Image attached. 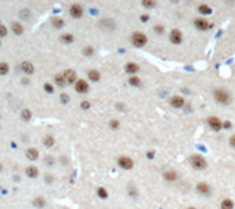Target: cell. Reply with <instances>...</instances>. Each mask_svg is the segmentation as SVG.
<instances>
[{"label": "cell", "instance_id": "obj_26", "mask_svg": "<svg viewBox=\"0 0 235 209\" xmlns=\"http://www.w3.org/2000/svg\"><path fill=\"white\" fill-rule=\"evenodd\" d=\"M141 5H143V7H146V9H153V7H156L157 3L153 2V0H143Z\"/></svg>", "mask_w": 235, "mask_h": 209}, {"label": "cell", "instance_id": "obj_40", "mask_svg": "<svg viewBox=\"0 0 235 209\" xmlns=\"http://www.w3.org/2000/svg\"><path fill=\"white\" fill-rule=\"evenodd\" d=\"M81 107H82V109H88V107H90V102L84 100V102L81 103Z\"/></svg>", "mask_w": 235, "mask_h": 209}, {"label": "cell", "instance_id": "obj_31", "mask_svg": "<svg viewBox=\"0 0 235 209\" xmlns=\"http://www.w3.org/2000/svg\"><path fill=\"white\" fill-rule=\"evenodd\" d=\"M109 127H110L112 130H118V128L121 127V122H119L118 119H110V121H109Z\"/></svg>", "mask_w": 235, "mask_h": 209}, {"label": "cell", "instance_id": "obj_4", "mask_svg": "<svg viewBox=\"0 0 235 209\" xmlns=\"http://www.w3.org/2000/svg\"><path fill=\"white\" fill-rule=\"evenodd\" d=\"M207 125L210 127V130L216 131V133L224 128V122H222L218 116H209V118H207Z\"/></svg>", "mask_w": 235, "mask_h": 209}, {"label": "cell", "instance_id": "obj_21", "mask_svg": "<svg viewBox=\"0 0 235 209\" xmlns=\"http://www.w3.org/2000/svg\"><path fill=\"white\" fill-rule=\"evenodd\" d=\"M55 83H56L59 87L66 85V80H65V77H63V74H56V75H55Z\"/></svg>", "mask_w": 235, "mask_h": 209}, {"label": "cell", "instance_id": "obj_45", "mask_svg": "<svg viewBox=\"0 0 235 209\" xmlns=\"http://www.w3.org/2000/svg\"><path fill=\"white\" fill-rule=\"evenodd\" d=\"M0 44H2V41H0Z\"/></svg>", "mask_w": 235, "mask_h": 209}, {"label": "cell", "instance_id": "obj_25", "mask_svg": "<svg viewBox=\"0 0 235 209\" xmlns=\"http://www.w3.org/2000/svg\"><path fill=\"white\" fill-rule=\"evenodd\" d=\"M128 81H129V84L132 85V87H140L141 85V80L138 78L137 75H131Z\"/></svg>", "mask_w": 235, "mask_h": 209}, {"label": "cell", "instance_id": "obj_18", "mask_svg": "<svg viewBox=\"0 0 235 209\" xmlns=\"http://www.w3.org/2000/svg\"><path fill=\"white\" fill-rule=\"evenodd\" d=\"M33 205L35 206V208H38V209H43L46 206V200L41 196H37V198L33 200Z\"/></svg>", "mask_w": 235, "mask_h": 209}, {"label": "cell", "instance_id": "obj_10", "mask_svg": "<svg viewBox=\"0 0 235 209\" xmlns=\"http://www.w3.org/2000/svg\"><path fill=\"white\" fill-rule=\"evenodd\" d=\"M75 90H77V93H87V91L90 90V85L88 83L85 81V80H78L77 83H75Z\"/></svg>", "mask_w": 235, "mask_h": 209}, {"label": "cell", "instance_id": "obj_22", "mask_svg": "<svg viewBox=\"0 0 235 209\" xmlns=\"http://www.w3.org/2000/svg\"><path fill=\"white\" fill-rule=\"evenodd\" d=\"M25 174L28 175L29 178H35V177L38 175V170H37L35 166H28V168L25 170Z\"/></svg>", "mask_w": 235, "mask_h": 209}, {"label": "cell", "instance_id": "obj_36", "mask_svg": "<svg viewBox=\"0 0 235 209\" xmlns=\"http://www.w3.org/2000/svg\"><path fill=\"white\" fill-rule=\"evenodd\" d=\"M44 90L47 91V93H53V91H55V90H53V85L49 84V83H46V84H44Z\"/></svg>", "mask_w": 235, "mask_h": 209}, {"label": "cell", "instance_id": "obj_17", "mask_svg": "<svg viewBox=\"0 0 235 209\" xmlns=\"http://www.w3.org/2000/svg\"><path fill=\"white\" fill-rule=\"evenodd\" d=\"M21 68H22L24 72H27V74H33V72H34V66H33V63L28 62V61H25V62L21 63Z\"/></svg>", "mask_w": 235, "mask_h": 209}, {"label": "cell", "instance_id": "obj_20", "mask_svg": "<svg viewBox=\"0 0 235 209\" xmlns=\"http://www.w3.org/2000/svg\"><path fill=\"white\" fill-rule=\"evenodd\" d=\"M11 27H12V31H13L15 34L19 35V34H22V33H24V27L19 22H12Z\"/></svg>", "mask_w": 235, "mask_h": 209}, {"label": "cell", "instance_id": "obj_34", "mask_svg": "<svg viewBox=\"0 0 235 209\" xmlns=\"http://www.w3.org/2000/svg\"><path fill=\"white\" fill-rule=\"evenodd\" d=\"M82 53H84L85 56H93V55H94V49H93V47H90V46H87V47L82 49Z\"/></svg>", "mask_w": 235, "mask_h": 209}, {"label": "cell", "instance_id": "obj_42", "mask_svg": "<svg viewBox=\"0 0 235 209\" xmlns=\"http://www.w3.org/2000/svg\"><path fill=\"white\" fill-rule=\"evenodd\" d=\"M231 127H232L231 121H225V122H224V128H231Z\"/></svg>", "mask_w": 235, "mask_h": 209}, {"label": "cell", "instance_id": "obj_32", "mask_svg": "<svg viewBox=\"0 0 235 209\" xmlns=\"http://www.w3.org/2000/svg\"><path fill=\"white\" fill-rule=\"evenodd\" d=\"M21 118H22L24 121H29V119H31V112H29L28 109H24L22 112H21Z\"/></svg>", "mask_w": 235, "mask_h": 209}, {"label": "cell", "instance_id": "obj_38", "mask_svg": "<svg viewBox=\"0 0 235 209\" xmlns=\"http://www.w3.org/2000/svg\"><path fill=\"white\" fill-rule=\"evenodd\" d=\"M60 100H62V103H68L69 102V96H68V94H62Z\"/></svg>", "mask_w": 235, "mask_h": 209}, {"label": "cell", "instance_id": "obj_27", "mask_svg": "<svg viewBox=\"0 0 235 209\" xmlns=\"http://www.w3.org/2000/svg\"><path fill=\"white\" fill-rule=\"evenodd\" d=\"M51 24H53L55 28H62V27L65 25V22H63L62 18H53V19H51Z\"/></svg>", "mask_w": 235, "mask_h": 209}, {"label": "cell", "instance_id": "obj_2", "mask_svg": "<svg viewBox=\"0 0 235 209\" xmlns=\"http://www.w3.org/2000/svg\"><path fill=\"white\" fill-rule=\"evenodd\" d=\"M131 41H132V44H134L135 47H144V46L147 44L149 39H147V35L144 34V33L135 31L134 34L131 35Z\"/></svg>", "mask_w": 235, "mask_h": 209}, {"label": "cell", "instance_id": "obj_15", "mask_svg": "<svg viewBox=\"0 0 235 209\" xmlns=\"http://www.w3.org/2000/svg\"><path fill=\"white\" fill-rule=\"evenodd\" d=\"M27 158H28L29 161H37V159H38V150L34 149V147L27 149Z\"/></svg>", "mask_w": 235, "mask_h": 209}, {"label": "cell", "instance_id": "obj_46", "mask_svg": "<svg viewBox=\"0 0 235 209\" xmlns=\"http://www.w3.org/2000/svg\"><path fill=\"white\" fill-rule=\"evenodd\" d=\"M0 25H2V24H0Z\"/></svg>", "mask_w": 235, "mask_h": 209}, {"label": "cell", "instance_id": "obj_33", "mask_svg": "<svg viewBox=\"0 0 235 209\" xmlns=\"http://www.w3.org/2000/svg\"><path fill=\"white\" fill-rule=\"evenodd\" d=\"M7 71H9V65H7L6 62L0 63V75H5V74H7Z\"/></svg>", "mask_w": 235, "mask_h": 209}, {"label": "cell", "instance_id": "obj_35", "mask_svg": "<svg viewBox=\"0 0 235 209\" xmlns=\"http://www.w3.org/2000/svg\"><path fill=\"white\" fill-rule=\"evenodd\" d=\"M153 30H154V33H157V34H163V31H165L163 25H154Z\"/></svg>", "mask_w": 235, "mask_h": 209}, {"label": "cell", "instance_id": "obj_37", "mask_svg": "<svg viewBox=\"0 0 235 209\" xmlns=\"http://www.w3.org/2000/svg\"><path fill=\"white\" fill-rule=\"evenodd\" d=\"M7 34V30H6L5 25H0V37H5Z\"/></svg>", "mask_w": 235, "mask_h": 209}, {"label": "cell", "instance_id": "obj_30", "mask_svg": "<svg viewBox=\"0 0 235 209\" xmlns=\"http://www.w3.org/2000/svg\"><path fill=\"white\" fill-rule=\"evenodd\" d=\"M43 144H44L46 147H51L53 144H55V139L51 136H46L44 140H43Z\"/></svg>", "mask_w": 235, "mask_h": 209}, {"label": "cell", "instance_id": "obj_13", "mask_svg": "<svg viewBox=\"0 0 235 209\" xmlns=\"http://www.w3.org/2000/svg\"><path fill=\"white\" fill-rule=\"evenodd\" d=\"M138 69H140V66H138L135 62H128L126 65H125V71H126L129 75H134L135 72H138Z\"/></svg>", "mask_w": 235, "mask_h": 209}, {"label": "cell", "instance_id": "obj_44", "mask_svg": "<svg viewBox=\"0 0 235 209\" xmlns=\"http://www.w3.org/2000/svg\"><path fill=\"white\" fill-rule=\"evenodd\" d=\"M2 170H3V166H2V164H0V171H2Z\"/></svg>", "mask_w": 235, "mask_h": 209}, {"label": "cell", "instance_id": "obj_8", "mask_svg": "<svg viewBox=\"0 0 235 209\" xmlns=\"http://www.w3.org/2000/svg\"><path fill=\"white\" fill-rule=\"evenodd\" d=\"M169 39H171V43H172V44H181V43H182V33H181L178 28H175L171 31Z\"/></svg>", "mask_w": 235, "mask_h": 209}, {"label": "cell", "instance_id": "obj_12", "mask_svg": "<svg viewBox=\"0 0 235 209\" xmlns=\"http://www.w3.org/2000/svg\"><path fill=\"white\" fill-rule=\"evenodd\" d=\"M63 77L66 80V84H73V83L78 81V80H77V72H75L73 69H66V71L63 72Z\"/></svg>", "mask_w": 235, "mask_h": 209}, {"label": "cell", "instance_id": "obj_14", "mask_svg": "<svg viewBox=\"0 0 235 209\" xmlns=\"http://www.w3.org/2000/svg\"><path fill=\"white\" fill-rule=\"evenodd\" d=\"M163 178L166 181H175V180H178V174H176V171H174V170L165 171V172H163Z\"/></svg>", "mask_w": 235, "mask_h": 209}, {"label": "cell", "instance_id": "obj_11", "mask_svg": "<svg viewBox=\"0 0 235 209\" xmlns=\"http://www.w3.org/2000/svg\"><path fill=\"white\" fill-rule=\"evenodd\" d=\"M82 13H84V11H82V6L72 5L71 7H69V15H71L72 18H75V19L81 18V16H82Z\"/></svg>", "mask_w": 235, "mask_h": 209}, {"label": "cell", "instance_id": "obj_29", "mask_svg": "<svg viewBox=\"0 0 235 209\" xmlns=\"http://www.w3.org/2000/svg\"><path fill=\"white\" fill-rule=\"evenodd\" d=\"M97 196L100 199H106L107 196H109V193H107V190L104 187H99V189H97Z\"/></svg>", "mask_w": 235, "mask_h": 209}, {"label": "cell", "instance_id": "obj_6", "mask_svg": "<svg viewBox=\"0 0 235 209\" xmlns=\"http://www.w3.org/2000/svg\"><path fill=\"white\" fill-rule=\"evenodd\" d=\"M196 190H197V193H198V194H202V196H210V193H212V189H210V186H209L207 183H204V181L197 183Z\"/></svg>", "mask_w": 235, "mask_h": 209}, {"label": "cell", "instance_id": "obj_1", "mask_svg": "<svg viewBox=\"0 0 235 209\" xmlns=\"http://www.w3.org/2000/svg\"><path fill=\"white\" fill-rule=\"evenodd\" d=\"M213 99L220 105H228L231 102V94L225 89H216L213 91Z\"/></svg>", "mask_w": 235, "mask_h": 209}, {"label": "cell", "instance_id": "obj_43", "mask_svg": "<svg viewBox=\"0 0 235 209\" xmlns=\"http://www.w3.org/2000/svg\"><path fill=\"white\" fill-rule=\"evenodd\" d=\"M188 209H197V208H194V206H190V208H188Z\"/></svg>", "mask_w": 235, "mask_h": 209}, {"label": "cell", "instance_id": "obj_39", "mask_svg": "<svg viewBox=\"0 0 235 209\" xmlns=\"http://www.w3.org/2000/svg\"><path fill=\"white\" fill-rule=\"evenodd\" d=\"M229 144L235 149V134H232V136L229 137Z\"/></svg>", "mask_w": 235, "mask_h": 209}, {"label": "cell", "instance_id": "obj_5", "mask_svg": "<svg viewBox=\"0 0 235 209\" xmlns=\"http://www.w3.org/2000/svg\"><path fill=\"white\" fill-rule=\"evenodd\" d=\"M118 165L123 170H132L134 168V161L129 156H121V158H118Z\"/></svg>", "mask_w": 235, "mask_h": 209}, {"label": "cell", "instance_id": "obj_9", "mask_svg": "<svg viewBox=\"0 0 235 209\" xmlns=\"http://www.w3.org/2000/svg\"><path fill=\"white\" fill-rule=\"evenodd\" d=\"M169 103H171V106L172 107H176V109H179V107H184L185 105V99L182 96H172L171 97V100H169Z\"/></svg>", "mask_w": 235, "mask_h": 209}, {"label": "cell", "instance_id": "obj_16", "mask_svg": "<svg viewBox=\"0 0 235 209\" xmlns=\"http://www.w3.org/2000/svg\"><path fill=\"white\" fill-rule=\"evenodd\" d=\"M100 27H106V30H115V22H113V19H107V18H104V19H101L100 21Z\"/></svg>", "mask_w": 235, "mask_h": 209}, {"label": "cell", "instance_id": "obj_7", "mask_svg": "<svg viewBox=\"0 0 235 209\" xmlns=\"http://www.w3.org/2000/svg\"><path fill=\"white\" fill-rule=\"evenodd\" d=\"M194 27H196L198 31H206V30H209L210 24H209V21L204 19V18H196V19H194Z\"/></svg>", "mask_w": 235, "mask_h": 209}, {"label": "cell", "instance_id": "obj_3", "mask_svg": "<svg viewBox=\"0 0 235 209\" xmlns=\"http://www.w3.org/2000/svg\"><path fill=\"white\" fill-rule=\"evenodd\" d=\"M190 164L194 170H204L207 166V162L206 159L203 158L202 155H193L190 158Z\"/></svg>", "mask_w": 235, "mask_h": 209}, {"label": "cell", "instance_id": "obj_19", "mask_svg": "<svg viewBox=\"0 0 235 209\" xmlns=\"http://www.w3.org/2000/svg\"><path fill=\"white\" fill-rule=\"evenodd\" d=\"M73 35L69 34V33H65V34L60 35V41L62 43H65V44H71V43H73Z\"/></svg>", "mask_w": 235, "mask_h": 209}, {"label": "cell", "instance_id": "obj_28", "mask_svg": "<svg viewBox=\"0 0 235 209\" xmlns=\"http://www.w3.org/2000/svg\"><path fill=\"white\" fill-rule=\"evenodd\" d=\"M198 12H200L202 15H209V13H212V9L207 5H200L198 6Z\"/></svg>", "mask_w": 235, "mask_h": 209}, {"label": "cell", "instance_id": "obj_24", "mask_svg": "<svg viewBox=\"0 0 235 209\" xmlns=\"http://www.w3.org/2000/svg\"><path fill=\"white\" fill-rule=\"evenodd\" d=\"M88 78L91 80V81H99V80H100V72H99L97 69H90Z\"/></svg>", "mask_w": 235, "mask_h": 209}, {"label": "cell", "instance_id": "obj_23", "mask_svg": "<svg viewBox=\"0 0 235 209\" xmlns=\"http://www.w3.org/2000/svg\"><path fill=\"white\" fill-rule=\"evenodd\" d=\"M220 209H234V202L231 199H224L220 202Z\"/></svg>", "mask_w": 235, "mask_h": 209}, {"label": "cell", "instance_id": "obj_41", "mask_svg": "<svg viewBox=\"0 0 235 209\" xmlns=\"http://www.w3.org/2000/svg\"><path fill=\"white\" fill-rule=\"evenodd\" d=\"M140 19H141V22H147L149 21V15H141Z\"/></svg>", "mask_w": 235, "mask_h": 209}]
</instances>
